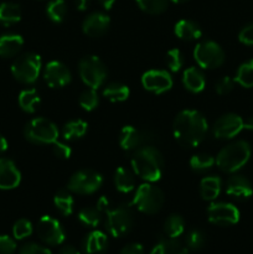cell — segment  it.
Masks as SVG:
<instances>
[{"instance_id": "1", "label": "cell", "mask_w": 253, "mask_h": 254, "mask_svg": "<svg viewBox=\"0 0 253 254\" xmlns=\"http://www.w3.org/2000/svg\"><path fill=\"white\" fill-rule=\"evenodd\" d=\"M208 124L205 117L195 109H184L173 123L174 138L184 148L198 146L207 134Z\"/></svg>"}, {"instance_id": "2", "label": "cell", "mask_w": 253, "mask_h": 254, "mask_svg": "<svg viewBox=\"0 0 253 254\" xmlns=\"http://www.w3.org/2000/svg\"><path fill=\"white\" fill-rule=\"evenodd\" d=\"M131 168L135 175L146 183L160 180L164 170V159L160 151L151 145L141 146L131 156Z\"/></svg>"}, {"instance_id": "3", "label": "cell", "mask_w": 253, "mask_h": 254, "mask_svg": "<svg viewBox=\"0 0 253 254\" xmlns=\"http://www.w3.org/2000/svg\"><path fill=\"white\" fill-rule=\"evenodd\" d=\"M251 145L245 140H237L221 149L216 164L225 173H236L248 163L251 158Z\"/></svg>"}, {"instance_id": "4", "label": "cell", "mask_w": 253, "mask_h": 254, "mask_svg": "<svg viewBox=\"0 0 253 254\" xmlns=\"http://www.w3.org/2000/svg\"><path fill=\"white\" fill-rule=\"evenodd\" d=\"M42 68L41 57L34 52L22 54L12 62L11 73L16 81L31 84L37 81Z\"/></svg>"}, {"instance_id": "5", "label": "cell", "mask_w": 253, "mask_h": 254, "mask_svg": "<svg viewBox=\"0 0 253 254\" xmlns=\"http://www.w3.org/2000/svg\"><path fill=\"white\" fill-rule=\"evenodd\" d=\"M25 138L32 144L37 145H46L52 144L59 138V129L56 124L50 119L44 117H37L31 119L29 123L25 126L24 129Z\"/></svg>"}, {"instance_id": "6", "label": "cell", "mask_w": 253, "mask_h": 254, "mask_svg": "<svg viewBox=\"0 0 253 254\" xmlns=\"http://www.w3.org/2000/svg\"><path fill=\"white\" fill-rule=\"evenodd\" d=\"M133 206H135L140 212L146 215H154L161 210L164 205V193L158 186L151 183L141 184L134 193Z\"/></svg>"}, {"instance_id": "7", "label": "cell", "mask_w": 253, "mask_h": 254, "mask_svg": "<svg viewBox=\"0 0 253 254\" xmlns=\"http://www.w3.org/2000/svg\"><path fill=\"white\" fill-rule=\"evenodd\" d=\"M104 213L107 215L106 227L113 237H122L133 228L134 213L128 205L109 206Z\"/></svg>"}, {"instance_id": "8", "label": "cell", "mask_w": 253, "mask_h": 254, "mask_svg": "<svg viewBox=\"0 0 253 254\" xmlns=\"http://www.w3.org/2000/svg\"><path fill=\"white\" fill-rule=\"evenodd\" d=\"M79 77L89 88L97 89L107 78V67L98 56L88 55L82 57L78 64Z\"/></svg>"}, {"instance_id": "9", "label": "cell", "mask_w": 253, "mask_h": 254, "mask_svg": "<svg viewBox=\"0 0 253 254\" xmlns=\"http://www.w3.org/2000/svg\"><path fill=\"white\" fill-rule=\"evenodd\" d=\"M225 51L217 42L212 40H206L196 45L193 50V59L202 68L213 69L218 68L225 62Z\"/></svg>"}, {"instance_id": "10", "label": "cell", "mask_w": 253, "mask_h": 254, "mask_svg": "<svg viewBox=\"0 0 253 254\" xmlns=\"http://www.w3.org/2000/svg\"><path fill=\"white\" fill-rule=\"evenodd\" d=\"M103 185V176L94 170L83 169L69 178L67 189L78 195H91L97 192Z\"/></svg>"}, {"instance_id": "11", "label": "cell", "mask_w": 253, "mask_h": 254, "mask_svg": "<svg viewBox=\"0 0 253 254\" xmlns=\"http://www.w3.org/2000/svg\"><path fill=\"white\" fill-rule=\"evenodd\" d=\"M36 232L40 240L49 246L62 245L66 238L61 223L49 215H45L40 218L36 226Z\"/></svg>"}, {"instance_id": "12", "label": "cell", "mask_w": 253, "mask_h": 254, "mask_svg": "<svg viewBox=\"0 0 253 254\" xmlns=\"http://www.w3.org/2000/svg\"><path fill=\"white\" fill-rule=\"evenodd\" d=\"M207 217L213 225L227 227L240 221V211L230 202H212L207 208Z\"/></svg>"}, {"instance_id": "13", "label": "cell", "mask_w": 253, "mask_h": 254, "mask_svg": "<svg viewBox=\"0 0 253 254\" xmlns=\"http://www.w3.org/2000/svg\"><path fill=\"white\" fill-rule=\"evenodd\" d=\"M153 134L146 130L135 128L133 126H126L122 128L119 133V145L126 151H135L136 149L141 146L150 145V141L153 140Z\"/></svg>"}, {"instance_id": "14", "label": "cell", "mask_w": 253, "mask_h": 254, "mask_svg": "<svg viewBox=\"0 0 253 254\" xmlns=\"http://www.w3.org/2000/svg\"><path fill=\"white\" fill-rule=\"evenodd\" d=\"M245 129V119L235 113L221 116L213 124V135L217 139H232Z\"/></svg>"}, {"instance_id": "15", "label": "cell", "mask_w": 253, "mask_h": 254, "mask_svg": "<svg viewBox=\"0 0 253 254\" xmlns=\"http://www.w3.org/2000/svg\"><path fill=\"white\" fill-rule=\"evenodd\" d=\"M141 84L146 91L161 94L173 87V77L165 69H149L141 76Z\"/></svg>"}, {"instance_id": "16", "label": "cell", "mask_w": 253, "mask_h": 254, "mask_svg": "<svg viewBox=\"0 0 253 254\" xmlns=\"http://www.w3.org/2000/svg\"><path fill=\"white\" fill-rule=\"evenodd\" d=\"M44 79L51 88H62L71 82V71L60 61H50L44 68Z\"/></svg>"}, {"instance_id": "17", "label": "cell", "mask_w": 253, "mask_h": 254, "mask_svg": "<svg viewBox=\"0 0 253 254\" xmlns=\"http://www.w3.org/2000/svg\"><path fill=\"white\" fill-rule=\"evenodd\" d=\"M111 26V19L103 12H92L84 19L82 30L89 37H101L108 31Z\"/></svg>"}, {"instance_id": "18", "label": "cell", "mask_w": 253, "mask_h": 254, "mask_svg": "<svg viewBox=\"0 0 253 254\" xmlns=\"http://www.w3.org/2000/svg\"><path fill=\"white\" fill-rule=\"evenodd\" d=\"M21 173L10 159L0 158V190H11L19 186Z\"/></svg>"}, {"instance_id": "19", "label": "cell", "mask_w": 253, "mask_h": 254, "mask_svg": "<svg viewBox=\"0 0 253 254\" xmlns=\"http://www.w3.org/2000/svg\"><path fill=\"white\" fill-rule=\"evenodd\" d=\"M226 192L237 200H247L253 195L252 184L245 176L233 175L226 183Z\"/></svg>"}, {"instance_id": "20", "label": "cell", "mask_w": 253, "mask_h": 254, "mask_svg": "<svg viewBox=\"0 0 253 254\" xmlns=\"http://www.w3.org/2000/svg\"><path fill=\"white\" fill-rule=\"evenodd\" d=\"M108 248V237L102 231H92L86 236L83 251L86 254H104Z\"/></svg>"}, {"instance_id": "21", "label": "cell", "mask_w": 253, "mask_h": 254, "mask_svg": "<svg viewBox=\"0 0 253 254\" xmlns=\"http://www.w3.org/2000/svg\"><path fill=\"white\" fill-rule=\"evenodd\" d=\"M183 83L191 93H200L206 86L205 74L197 67H189L184 71Z\"/></svg>"}, {"instance_id": "22", "label": "cell", "mask_w": 253, "mask_h": 254, "mask_svg": "<svg viewBox=\"0 0 253 254\" xmlns=\"http://www.w3.org/2000/svg\"><path fill=\"white\" fill-rule=\"evenodd\" d=\"M176 36L181 40H186V41H192V40H197L202 36V30H201L200 25L197 22L192 21V20H179L175 24V29H174Z\"/></svg>"}, {"instance_id": "23", "label": "cell", "mask_w": 253, "mask_h": 254, "mask_svg": "<svg viewBox=\"0 0 253 254\" xmlns=\"http://www.w3.org/2000/svg\"><path fill=\"white\" fill-rule=\"evenodd\" d=\"M221 189H222V180L220 176H206L200 183V195L203 200L213 201L218 197Z\"/></svg>"}, {"instance_id": "24", "label": "cell", "mask_w": 253, "mask_h": 254, "mask_svg": "<svg viewBox=\"0 0 253 254\" xmlns=\"http://www.w3.org/2000/svg\"><path fill=\"white\" fill-rule=\"evenodd\" d=\"M114 185L116 189L122 193H129L135 189V178L134 171L124 166H119L114 173Z\"/></svg>"}, {"instance_id": "25", "label": "cell", "mask_w": 253, "mask_h": 254, "mask_svg": "<svg viewBox=\"0 0 253 254\" xmlns=\"http://www.w3.org/2000/svg\"><path fill=\"white\" fill-rule=\"evenodd\" d=\"M24 39L17 34L0 36V57H12L21 50Z\"/></svg>"}, {"instance_id": "26", "label": "cell", "mask_w": 253, "mask_h": 254, "mask_svg": "<svg viewBox=\"0 0 253 254\" xmlns=\"http://www.w3.org/2000/svg\"><path fill=\"white\" fill-rule=\"evenodd\" d=\"M21 20V7L15 2L0 4V25L11 26Z\"/></svg>"}, {"instance_id": "27", "label": "cell", "mask_w": 253, "mask_h": 254, "mask_svg": "<svg viewBox=\"0 0 253 254\" xmlns=\"http://www.w3.org/2000/svg\"><path fill=\"white\" fill-rule=\"evenodd\" d=\"M150 254H190L189 248L178 241V238H166L156 243Z\"/></svg>"}, {"instance_id": "28", "label": "cell", "mask_w": 253, "mask_h": 254, "mask_svg": "<svg viewBox=\"0 0 253 254\" xmlns=\"http://www.w3.org/2000/svg\"><path fill=\"white\" fill-rule=\"evenodd\" d=\"M103 96L108 101L113 102V103H118V102H124L129 98L130 89L126 84L121 83V82H111V83L104 87Z\"/></svg>"}, {"instance_id": "29", "label": "cell", "mask_w": 253, "mask_h": 254, "mask_svg": "<svg viewBox=\"0 0 253 254\" xmlns=\"http://www.w3.org/2000/svg\"><path fill=\"white\" fill-rule=\"evenodd\" d=\"M41 98L39 92L35 88H27L20 92L19 94V106L26 113H34L39 107Z\"/></svg>"}, {"instance_id": "30", "label": "cell", "mask_w": 253, "mask_h": 254, "mask_svg": "<svg viewBox=\"0 0 253 254\" xmlns=\"http://www.w3.org/2000/svg\"><path fill=\"white\" fill-rule=\"evenodd\" d=\"M54 205L61 215H72V212H73L74 200L71 195V191L68 189L67 190L62 189V190L57 191L56 195L54 196Z\"/></svg>"}, {"instance_id": "31", "label": "cell", "mask_w": 253, "mask_h": 254, "mask_svg": "<svg viewBox=\"0 0 253 254\" xmlns=\"http://www.w3.org/2000/svg\"><path fill=\"white\" fill-rule=\"evenodd\" d=\"M87 129H88V124L86 122L82 119H73L64 124L62 134L66 140H74V139L82 138L87 133Z\"/></svg>"}, {"instance_id": "32", "label": "cell", "mask_w": 253, "mask_h": 254, "mask_svg": "<svg viewBox=\"0 0 253 254\" xmlns=\"http://www.w3.org/2000/svg\"><path fill=\"white\" fill-rule=\"evenodd\" d=\"M184 231H185V221L180 215L173 213L164 222V232L168 238H179Z\"/></svg>"}, {"instance_id": "33", "label": "cell", "mask_w": 253, "mask_h": 254, "mask_svg": "<svg viewBox=\"0 0 253 254\" xmlns=\"http://www.w3.org/2000/svg\"><path fill=\"white\" fill-rule=\"evenodd\" d=\"M235 81L240 86L245 88H252L253 87V60L243 62L237 69Z\"/></svg>"}, {"instance_id": "34", "label": "cell", "mask_w": 253, "mask_h": 254, "mask_svg": "<svg viewBox=\"0 0 253 254\" xmlns=\"http://www.w3.org/2000/svg\"><path fill=\"white\" fill-rule=\"evenodd\" d=\"M102 211L98 207H84L78 212V221L86 227L94 228L99 225Z\"/></svg>"}, {"instance_id": "35", "label": "cell", "mask_w": 253, "mask_h": 254, "mask_svg": "<svg viewBox=\"0 0 253 254\" xmlns=\"http://www.w3.org/2000/svg\"><path fill=\"white\" fill-rule=\"evenodd\" d=\"M46 14L54 22H62L67 15V4L64 0H52L46 7Z\"/></svg>"}, {"instance_id": "36", "label": "cell", "mask_w": 253, "mask_h": 254, "mask_svg": "<svg viewBox=\"0 0 253 254\" xmlns=\"http://www.w3.org/2000/svg\"><path fill=\"white\" fill-rule=\"evenodd\" d=\"M138 6L150 15L163 14L168 9V0H136Z\"/></svg>"}, {"instance_id": "37", "label": "cell", "mask_w": 253, "mask_h": 254, "mask_svg": "<svg viewBox=\"0 0 253 254\" xmlns=\"http://www.w3.org/2000/svg\"><path fill=\"white\" fill-rule=\"evenodd\" d=\"M215 161V158L210 154H195V155L191 156L190 166L193 171L202 173V171L212 168Z\"/></svg>"}, {"instance_id": "38", "label": "cell", "mask_w": 253, "mask_h": 254, "mask_svg": "<svg viewBox=\"0 0 253 254\" xmlns=\"http://www.w3.org/2000/svg\"><path fill=\"white\" fill-rule=\"evenodd\" d=\"M78 103L84 111L87 112H91L93 109L97 108L99 103V98H98V94H97L96 89L93 88H88L86 91H83L79 96L78 99Z\"/></svg>"}, {"instance_id": "39", "label": "cell", "mask_w": 253, "mask_h": 254, "mask_svg": "<svg viewBox=\"0 0 253 254\" xmlns=\"http://www.w3.org/2000/svg\"><path fill=\"white\" fill-rule=\"evenodd\" d=\"M205 245L206 236L202 231L197 230V228H193V230L189 231L188 235H186V246H188L189 250L198 251L201 248H203Z\"/></svg>"}, {"instance_id": "40", "label": "cell", "mask_w": 253, "mask_h": 254, "mask_svg": "<svg viewBox=\"0 0 253 254\" xmlns=\"http://www.w3.org/2000/svg\"><path fill=\"white\" fill-rule=\"evenodd\" d=\"M32 231V223L26 218H20L12 226V235H14L15 240H25L29 236H31Z\"/></svg>"}, {"instance_id": "41", "label": "cell", "mask_w": 253, "mask_h": 254, "mask_svg": "<svg viewBox=\"0 0 253 254\" xmlns=\"http://www.w3.org/2000/svg\"><path fill=\"white\" fill-rule=\"evenodd\" d=\"M166 64L171 72L180 71L181 67L184 66L183 52L179 49L169 50L168 54H166Z\"/></svg>"}, {"instance_id": "42", "label": "cell", "mask_w": 253, "mask_h": 254, "mask_svg": "<svg viewBox=\"0 0 253 254\" xmlns=\"http://www.w3.org/2000/svg\"><path fill=\"white\" fill-rule=\"evenodd\" d=\"M19 254H52L51 251L45 246L39 245V243L30 242L25 243L21 248H20Z\"/></svg>"}, {"instance_id": "43", "label": "cell", "mask_w": 253, "mask_h": 254, "mask_svg": "<svg viewBox=\"0 0 253 254\" xmlns=\"http://www.w3.org/2000/svg\"><path fill=\"white\" fill-rule=\"evenodd\" d=\"M52 145V151H54L55 155L60 159H69L72 155V149L71 146L67 145L66 143H62V141L56 140L55 143L51 144Z\"/></svg>"}, {"instance_id": "44", "label": "cell", "mask_w": 253, "mask_h": 254, "mask_svg": "<svg viewBox=\"0 0 253 254\" xmlns=\"http://www.w3.org/2000/svg\"><path fill=\"white\" fill-rule=\"evenodd\" d=\"M16 251V242L6 235H0V254H14Z\"/></svg>"}, {"instance_id": "45", "label": "cell", "mask_w": 253, "mask_h": 254, "mask_svg": "<svg viewBox=\"0 0 253 254\" xmlns=\"http://www.w3.org/2000/svg\"><path fill=\"white\" fill-rule=\"evenodd\" d=\"M233 86H235V81L232 78H230L228 76H226L216 83L215 89L220 96H225V94H228L232 91Z\"/></svg>"}, {"instance_id": "46", "label": "cell", "mask_w": 253, "mask_h": 254, "mask_svg": "<svg viewBox=\"0 0 253 254\" xmlns=\"http://www.w3.org/2000/svg\"><path fill=\"white\" fill-rule=\"evenodd\" d=\"M238 40H240L242 44L253 46V22L252 24L246 25V26L241 30L240 34H238Z\"/></svg>"}, {"instance_id": "47", "label": "cell", "mask_w": 253, "mask_h": 254, "mask_svg": "<svg viewBox=\"0 0 253 254\" xmlns=\"http://www.w3.org/2000/svg\"><path fill=\"white\" fill-rule=\"evenodd\" d=\"M119 254H144V248L140 243H129L122 248Z\"/></svg>"}, {"instance_id": "48", "label": "cell", "mask_w": 253, "mask_h": 254, "mask_svg": "<svg viewBox=\"0 0 253 254\" xmlns=\"http://www.w3.org/2000/svg\"><path fill=\"white\" fill-rule=\"evenodd\" d=\"M59 254H81V253H79V251L77 250L76 247H73V246L66 245L60 250Z\"/></svg>"}, {"instance_id": "49", "label": "cell", "mask_w": 253, "mask_h": 254, "mask_svg": "<svg viewBox=\"0 0 253 254\" xmlns=\"http://www.w3.org/2000/svg\"><path fill=\"white\" fill-rule=\"evenodd\" d=\"M6 150H7V141L6 139L0 134V155H1L2 153H5Z\"/></svg>"}, {"instance_id": "50", "label": "cell", "mask_w": 253, "mask_h": 254, "mask_svg": "<svg viewBox=\"0 0 253 254\" xmlns=\"http://www.w3.org/2000/svg\"><path fill=\"white\" fill-rule=\"evenodd\" d=\"M98 1H99V4L104 7V9L109 10L114 5L116 0H98Z\"/></svg>"}, {"instance_id": "51", "label": "cell", "mask_w": 253, "mask_h": 254, "mask_svg": "<svg viewBox=\"0 0 253 254\" xmlns=\"http://www.w3.org/2000/svg\"><path fill=\"white\" fill-rule=\"evenodd\" d=\"M245 129L247 130H253V117H250L245 121Z\"/></svg>"}, {"instance_id": "52", "label": "cell", "mask_w": 253, "mask_h": 254, "mask_svg": "<svg viewBox=\"0 0 253 254\" xmlns=\"http://www.w3.org/2000/svg\"><path fill=\"white\" fill-rule=\"evenodd\" d=\"M88 4H89V0H78L77 6H78L79 10H86L87 7H88Z\"/></svg>"}, {"instance_id": "53", "label": "cell", "mask_w": 253, "mask_h": 254, "mask_svg": "<svg viewBox=\"0 0 253 254\" xmlns=\"http://www.w3.org/2000/svg\"><path fill=\"white\" fill-rule=\"evenodd\" d=\"M171 1L175 2V4H183V2L189 1V0H171Z\"/></svg>"}]
</instances>
